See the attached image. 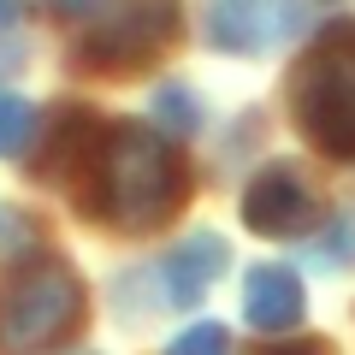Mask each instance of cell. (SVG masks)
Here are the masks:
<instances>
[{"mask_svg": "<svg viewBox=\"0 0 355 355\" xmlns=\"http://www.w3.org/2000/svg\"><path fill=\"white\" fill-rule=\"evenodd\" d=\"M89 172H95V214L119 231H148L184 202V160L148 125L101 130Z\"/></svg>", "mask_w": 355, "mask_h": 355, "instance_id": "6da1fadb", "label": "cell"}, {"mask_svg": "<svg viewBox=\"0 0 355 355\" xmlns=\"http://www.w3.org/2000/svg\"><path fill=\"white\" fill-rule=\"evenodd\" d=\"M291 113L314 148L355 160V30H331L291 77Z\"/></svg>", "mask_w": 355, "mask_h": 355, "instance_id": "7a4b0ae2", "label": "cell"}, {"mask_svg": "<svg viewBox=\"0 0 355 355\" xmlns=\"http://www.w3.org/2000/svg\"><path fill=\"white\" fill-rule=\"evenodd\" d=\"M83 320V284L65 261H30L0 291V355H42Z\"/></svg>", "mask_w": 355, "mask_h": 355, "instance_id": "3957f363", "label": "cell"}, {"mask_svg": "<svg viewBox=\"0 0 355 355\" xmlns=\"http://www.w3.org/2000/svg\"><path fill=\"white\" fill-rule=\"evenodd\" d=\"M178 30V0H119L107 18H95V36L83 42V60L95 71H130L148 53H160Z\"/></svg>", "mask_w": 355, "mask_h": 355, "instance_id": "277c9868", "label": "cell"}, {"mask_svg": "<svg viewBox=\"0 0 355 355\" xmlns=\"http://www.w3.org/2000/svg\"><path fill=\"white\" fill-rule=\"evenodd\" d=\"M296 0H214V42L225 53H266L296 30Z\"/></svg>", "mask_w": 355, "mask_h": 355, "instance_id": "5b68a950", "label": "cell"}, {"mask_svg": "<svg viewBox=\"0 0 355 355\" xmlns=\"http://www.w3.org/2000/svg\"><path fill=\"white\" fill-rule=\"evenodd\" d=\"M308 214H314V196L291 166H266L243 190V225L261 237H291L296 225H308Z\"/></svg>", "mask_w": 355, "mask_h": 355, "instance_id": "8992f818", "label": "cell"}, {"mask_svg": "<svg viewBox=\"0 0 355 355\" xmlns=\"http://www.w3.org/2000/svg\"><path fill=\"white\" fill-rule=\"evenodd\" d=\"M243 314L254 331H284L302 320V284L291 266H249L243 279Z\"/></svg>", "mask_w": 355, "mask_h": 355, "instance_id": "52a82bcc", "label": "cell"}, {"mask_svg": "<svg viewBox=\"0 0 355 355\" xmlns=\"http://www.w3.org/2000/svg\"><path fill=\"white\" fill-rule=\"evenodd\" d=\"M225 272V237H214V231H202V237H190L178 254H166L160 266V284H166V302H196V296L207 291V284Z\"/></svg>", "mask_w": 355, "mask_h": 355, "instance_id": "ba28073f", "label": "cell"}, {"mask_svg": "<svg viewBox=\"0 0 355 355\" xmlns=\"http://www.w3.org/2000/svg\"><path fill=\"white\" fill-rule=\"evenodd\" d=\"M36 137V107L18 101V95H0V160L6 154H24Z\"/></svg>", "mask_w": 355, "mask_h": 355, "instance_id": "9c48e42d", "label": "cell"}, {"mask_svg": "<svg viewBox=\"0 0 355 355\" xmlns=\"http://www.w3.org/2000/svg\"><path fill=\"white\" fill-rule=\"evenodd\" d=\"M154 113H160V125H172V130H196L202 125V107H196V95L184 83H166L160 95H154Z\"/></svg>", "mask_w": 355, "mask_h": 355, "instance_id": "30bf717a", "label": "cell"}, {"mask_svg": "<svg viewBox=\"0 0 355 355\" xmlns=\"http://www.w3.org/2000/svg\"><path fill=\"white\" fill-rule=\"evenodd\" d=\"M166 355H231V331L219 326V320H202V326L178 331Z\"/></svg>", "mask_w": 355, "mask_h": 355, "instance_id": "8fae6325", "label": "cell"}, {"mask_svg": "<svg viewBox=\"0 0 355 355\" xmlns=\"http://www.w3.org/2000/svg\"><path fill=\"white\" fill-rule=\"evenodd\" d=\"M119 0H53V12H65V18H107Z\"/></svg>", "mask_w": 355, "mask_h": 355, "instance_id": "7c38bea8", "label": "cell"}, {"mask_svg": "<svg viewBox=\"0 0 355 355\" xmlns=\"http://www.w3.org/2000/svg\"><path fill=\"white\" fill-rule=\"evenodd\" d=\"M261 355H326L320 343H279V349H261Z\"/></svg>", "mask_w": 355, "mask_h": 355, "instance_id": "4fadbf2b", "label": "cell"}, {"mask_svg": "<svg viewBox=\"0 0 355 355\" xmlns=\"http://www.w3.org/2000/svg\"><path fill=\"white\" fill-rule=\"evenodd\" d=\"M18 12H24V0H0V30H12Z\"/></svg>", "mask_w": 355, "mask_h": 355, "instance_id": "5bb4252c", "label": "cell"}]
</instances>
